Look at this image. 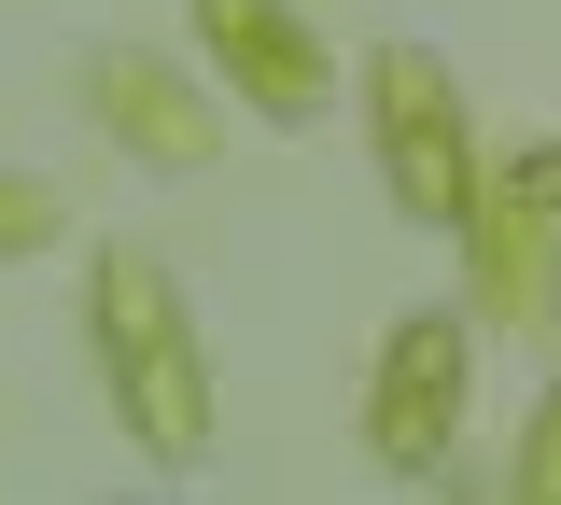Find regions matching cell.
Returning a JSON list of instances; mask_svg holds the SVG:
<instances>
[{
	"mask_svg": "<svg viewBox=\"0 0 561 505\" xmlns=\"http://www.w3.org/2000/svg\"><path fill=\"white\" fill-rule=\"evenodd\" d=\"M379 99H393V154H408V211H463V113H435V71L379 57Z\"/></svg>",
	"mask_w": 561,
	"mask_h": 505,
	"instance_id": "6da1fadb",
	"label": "cell"
},
{
	"mask_svg": "<svg viewBox=\"0 0 561 505\" xmlns=\"http://www.w3.org/2000/svg\"><path fill=\"white\" fill-rule=\"evenodd\" d=\"M435 408H463V337H449V323H408V337H393V408H379L393 463L435 449Z\"/></svg>",
	"mask_w": 561,
	"mask_h": 505,
	"instance_id": "7a4b0ae2",
	"label": "cell"
},
{
	"mask_svg": "<svg viewBox=\"0 0 561 505\" xmlns=\"http://www.w3.org/2000/svg\"><path fill=\"white\" fill-rule=\"evenodd\" d=\"M197 14H210V43H239V57H253V84H267V113H323V71H295L309 43L280 28L267 0H197Z\"/></svg>",
	"mask_w": 561,
	"mask_h": 505,
	"instance_id": "3957f363",
	"label": "cell"
},
{
	"mask_svg": "<svg viewBox=\"0 0 561 505\" xmlns=\"http://www.w3.org/2000/svg\"><path fill=\"white\" fill-rule=\"evenodd\" d=\"M0 239H43V197L28 183H0Z\"/></svg>",
	"mask_w": 561,
	"mask_h": 505,
	"instance_id": "277c9868",
	"label": "cell"
},
{
	"mask_svg": "<svg viewBox=\"0 0 561 505\" xmlns=\"http://www.w3.org/2000/svg\"><path fill=\"white\" fill-rule=\"evenodd\" d=\"M534 197H561V141H548V154H534Z\"/></svg>",
	"mask_w": 561,
	"mask_h": 505,
	"instance_id": "5b68a950",
	"label": "cell"
}]
</instances>
